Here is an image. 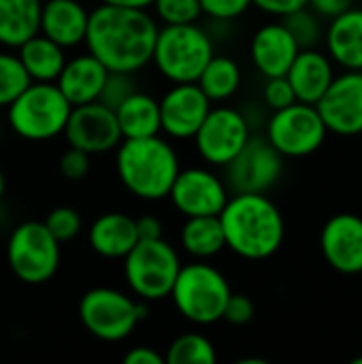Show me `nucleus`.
<instances>
[{"label": "nucleus", "mask_w": 362, "mask_h": 364, "mask_svg": "<svg viewBox=\"0 0 362 364\" xmlns=\"http://www.w3.org/2000/svg\"><path fill=\"white\" fill-rule=\"evenodd\" d=\"M218 360V352L201 333H183L171 341L164 354L166 364H213Z\"/></svg>", "instance_id": "29"}, {"label": "nucleus", "mask_w": 362, "mask_h": 364, "mask_svg": "<svg viewBox=\"0 0 362 364\" xmlns=\"http://www.w3.org/2000/svg\"><path fill=\"white\" fill-rule=\"evenodd\" d=\"M43 224L47 226V230L60 241V243H68L73 241L81 228H83V220L79 215V211L75 207L62 205V207H53L47 218L43 220Z\"/></svg>", "instance_id": "33"}, {"label": "nucleus", "mask_w": 362, "mask_h": 364, "mask_svg": "<svg viewBox=\"0 0 362 364\" xmlns=\"http://www.w3.org/2000/svg\"><path fill=\"white\" fill-rule=\"evenodd\" d=\"M60 245L62 243L43 222L28 220L17 224L6 241V262L11 273L28 286L47 284L60 269Z\"/></svg>", "instance_id": "9"}, {"label": "nucleus", "mask_w": 362, "mask_h": 364, "mask_svg": "<svg viewBox=\"0 0 362 364\" xmlns=\"http://www.w3.org/2000/svg\"><path fill=\"white\" fill-rule=\"evenodd\" d=\"M256 314V307H254V301L245 294H230L228 301H226V307H224V318L226 322L235 324V326H243L247 322H252Z\"/></svg>", "instance_id": "38"}, {"label": "nucleus", "mask_w": 362, "mask_h": 364, "mask_svg": "<svg viewBox=\"0 0 362 364\" xmlns=\"http://www.w3.org/2000/svg\"><path fill=\"white\" fill-rule=\"evenodd\" d=\"M160 132L173 141H190L201 128L213 102L205 96L198 83H171L158 100Z\"/></svg>", "instance_id": "16"}, {"label": "nucleus", "mask_w": 362, "mask_h": 364, "mask_svg": "<svg viewBox=\"0 0 362 364\" xmlns=\"http://www.w3.org/2000/svg\"><path fill=\"white\" fill-rule=\"evenodd\" d=\"M233 294L226 275L207 260L181 264L171 290L177 314L196 326H209L224 318V307Z\"/></svg>", "instance_id": "6"}, {"label": "nucleus", "mask_w": 362, "mask_h": 364, "mask_svg": "<svg viewBox=\"0 0 362 364\" xmlns=\"http://www.w3.org/2000/svg\"><path fill=\"white\" fill-rule=\"evenodd\" d=\"M301 47L284 26V21H271L260 26L250 41V58L256 70L269 77H284L294 62Z\"/></svg>", "instance_id": "18"}, {"label": "nucleus", "mask_w": 362, "mask_h": 364, "mask_svg": "<svg viewBox=\"0 0 362 364\" xmlns=\"http://www.w3.org/2000/svg\"><path fill=\"white\" fill-rule=\"evenodd\" d=\"M361 277H362V271H361Z\"/></svg>", "instance_id": "47"}, {"label": "nucleus", "mask_w": 362, "mask_h": 364, "mask_svg": "<svg viewBox=\"0 0 362 364\" xmlns=\"http://www.w3.org/2000/svg\"><path fill=\"white\" fill-rule=\"evenodd\" d=\"M90 9L83 0H43L38 32L64 49L83 45Z\"/></svg>", "instance_id": "19"}, {"label": "nucleus", "mask_w": 362, "mask_h": 364, "mask_svg": "<svg viewBox=\"0 0 362 364\" xmlns=\"http://www.w3.org/2000/svg\"><path fill=\"white\" fill-rule=\"evenodd\" d=\"M316 109L329 132L339 136L362 134V70L335 75Z\"/></svg>", "instance_id": "15"}, {"label": "nucleus", "mask_w": 362, "mask_h": 364, "mask_svg": "<svg viewBox=\"0 0 362 364\" xmlns=\"http://www.w3.org/2000/svg\"><path fill=\"white\" fill-rule=\"evenodd\" d=\"M352 364H362V358H354V360H352Z\"/></svg>", "instance_id": "45"}, {"label": "nucleus", "mask_w": 362, "mask_h": 364, "mask_svg": "<svg viewBox=\"0 0 362 364\" xmlns=\"http://www.w3.org/2000/svg\"><path fill=\"white\" fill-rule=\"evenodd\" d=\"M213 53V36L196 21L160 26L151 64L169 83H194Z\"/></svg>", "instance_id": "5"}, {"label": "nucleus", "mask_w": 362, "mask_h": 364, "mask_svg": "<svg viewBox=\"0 0 362 364\" xmlns=\"http://www.w3.org/2000/svg\"><path fill=\"white\" fill-rule=\"evenodd\" d=\"M73 105L55 83L32 81L6 109L4 124L23 141L45 143L62 136Z\"/></svg>", "instance_id": "4"}, {"label": "nucleus", "mask_w": 362, "mask_h": 364, "mask_svg": "<svg viewBox=\"0 0 362 364\" xmlns=\"http://www.w3.org/2000/svg\"><path fill=\"white\" fill-rule=\"evenodd\" d=\"M307 6H312V11L318 13L320 17L333 19V17L346 13L348 9H352L354 0H307Z\"/></svg>", "instance_id": "40"}, {"label": "nucleus", "mask_w": 362, "mask_h": 364, "mask_svg": "<svg viewBox=\"0 0 362 364\" xmlns=\"http://www.w3.org/2000/svg\"><path fill=\"white\" fill-rule=\"evenodd\" d=\"M252 124L235 107H211L201 128L192 136L196 154L209 166L224 168L250 141Z\"/></svg>", "instance_id": "11"}, {"label": "nucleus", "mask_w": 362, "mask_h": 364, "mask_svg": "<svg viewBox=\"0 0 362 364\" xmlns=\"http://www.w3.org/2000/svg\"><path fill=\"white\" fill-rule=\"evenodd\" d=\"M30 83L32 79L28 77L17 51L0 49V111H4Z\"/></svg>", "instance_id": "30"}, {"label": "nucleus", "mask_w": 362, "mask_h": 364, "mask_svg": "<svg viewBox=\"0 0 362 364\" xmlns=\"http://www.w3.org/2000/svg\"><path fill=\"white\" fill-rule=\"evenodd\" d=\"M218 218L226 250L243 260H267L284 245L286 220L267 194H230Z\"/></svg>", "instance_id": "2"}, {"label": "nucleus", "mask_w": 362, "mask_h": 364, "mask_svg": "<svg viewBox=\"0 0 362 364\" xmlns=\"http://www.w3.org/2000/svg\"><path fill=\"white\" fill-rule=\"evenodd\" d=\"M228 196H230V190L224 177H220L207 166L181 168L169 192L173 207L183 218L220 215Z\"/></svg>", "instance_id": "13"}, {"label": "nucleus", "mask_w": 362, "mask_h": 364, "mask_svg": "<svg viewBox=\"0 0 362 364\" xmlns=\"http://www.w3.org/2000/svg\"><path fill=\"white\" fill-rule=\"evenodd\" d=\"M151 15L162 26L175 23H194L203 17L198 0H154Z\"/></svg>", "instance_id": "32"}, {"label": "nucleus", "mask_w": 362, "mask_h": 364, "mask_svg": "<svg viewBox=\"0 0 362 364\" xmlns=\"http://www.w3.org/2000/svg\"><path fill=\"white\" fill-rule=\"evenodd\" d=\"M137 90H139V85H137L134 75L109 70L107 77H105V83H102L98 102H102L105 107H109V109L115 111V109H117L132 92H137Z\"/></svg>", "instance_id": "34"}, {"label": "nucleus", "mask_w": 362, "mask_h": 364, "mask_svg": "<svg viewBox=\"0 0 362 364\" xmlns=\"http://www.w3.org/2000/svg\"><path fill=\"white\" fill-rule=\"evenodd\" d=\"M4 192H6V177H4V171L0 168V203L4 198Z\"/></svg>", "instance_id": "44"}, {"label": "nucleus", "mask_w": 362, "mask_h": 364, "mask_svg": "<svg viewBox=\"0 0 362 364\" xmlns=\"http://www.w3.org/2000/svg\"><path fill=\"white\" fill-rule=\"evenodd\" d=\"M15 51H17L28 77L32 81H43V83H55V79L60 77V73L68 60L66 49L41 32L30 36Z\"/></svg>", "instance_id": "24"}, {"label": "nucleus", "mask_w": 362, "mask_h": 364, "mask_svg": "<svg viewBox=\"0 0 362 364\" xmlns=\"http://www.w3.org/2000/svg\"><path fill=\"white\" fill-rule=\"evenodd\" d=\"M326 53L346 70H362V9H348L324 30Z\"/></svg>", "instance_id": "23"}, {"label": "nucleus", "mask_w": 362, "mask_h": 364, "mask_svg": "<svg viewBox=\"0 0 362 364\" xmlns=\"http://www.w3.org/2000/svg\"><path fill=\"white\" fill-rule=\"evenodd\" d=\"M158 28L149 11L100 2L90 11L83 45L107 70L137 75L151 64Z\"/></svg>", "instance_id": "1"}, {"label": "nucleus", "mask_w": 362, "mask_h": 364, "mask_svg": "<svg viewBox=\"0 0 362 364\" xmlns=\"http://www.w3.org/2000/svg\"><path fill=\"white\" fill-rule=\"evenodd\" d=\"M122 139H143L160 134V105L158 98L147 92H132L115 109Z\"/></svg>", "instance_id": "25"}, {"label": "nucleus", "mask_w": 362, "mask_h": 364, "mask_svg": "<svg viewBox=\"0 0 362 364\" xmlns=\"http://www.w3.org/2000/svg\"><path fill=\"white\" fill-rule=\"evenodd\" d=\"M107 68L92 55V53H79L66 60L60 77L55 79V85L64 94V98L77 107L85 102H94L100 96Z\"/></svg>", "instance_id": "21"}, {"label": "nucleus", "mask_w": 362, "mask_h": 364, "mask_svg": "<svg viewBox=\"0 0 362 364\" xmlns=\"http://www.w3.org/2000/svg\"><path fill=\"white\" fill-rule=\"evenodd\" d=\"M252 6L258 11L273 15V17H286L303 6H307V0H252Z\"/></svg>", "instance_id": "39"}, {"label": "nucleus", "mask_w": 362, "mask_h": 364, "mask_svg": "<svg viewBox=\"0 0 362 364\" xmlns=\"http://www.w3.org/2000/svg\"><path fill=\"white\" fill-rule=\"evenodd\" d=\"M181 250L194 260H209L226 250L224 232L218 215H196L186 218L179 230Z\"/></svg>", "instance_id": "27"}, {"label": "nucleus", "mask_w": 362, "mask_h": 364, "mask_svg": "<svg viewBox=\"0 0 362 364\" xmlns=\"http://www.w3.org/2000/svg\"><path fill=\"white\" fill-rule=\"evenodd\" d=\"M87 241L94 254H98L100 258L122 260L139 241L134 218L119 211L102 213L92 222L87 230Z\"/></svg>", "instance_id": "22"}, {"label": "nucleus", "mask_w": 362, "mask_h": 364, "mask_svg": "<svg viewBox=\"0 0 362 364\" xmlns=\"http://www.w3.org/2000/svg\"><path fill=\"white\" fill-rule=\"evenodd\" d=\"M43 0H0V47L17 49L38 32Z\"/></svg>", "instance_id": "26"}, {"label": "nucleus", "mask_w": 362, "mask_h": 364, "mask_svg": "<svg viewBox=\"0 0 362 364\" xmlns=\"http://www.w3.org/2000/svg\"><path fill=\"white\" fill-rule=\"evenodd\" d=\"M90 166H92V156L70 145L60 158V173L68 181H81L90 173Z\"/></svg>", "instance_id": "37"}, {"label": "nucleus", "mask_w": 362, "mask_h": 364, "mask_svg": "<svg viewBox=\"0 0 362 364\" xmlns=\"http://www.w3.org/2000/svg\"><path fill=\"white\" fill-rule=\"evenodd\" d=\"M196 83L211 102H224L233 98L241 87V66L228 55L213 53Z\"/></svg>", "instance_id": "28"}, {"label": "nucleus", "mask_w": 362, "mask_h": 364, "mask_svg": "<svg viewBox=\"0 0 362 364\" xmlns=\"http://www.w3.org/2000/svg\"><path fill=\"white\" fill-rule=\"evenodd\" d=\"M0 134H2V115H0Z\"/></svg>", "instance_id": "46"}, {"label": "nucleus", "mask_w": 362, "mask_h": 364, "mask_svg": "<svg viewBox=\"0 0 362 364\" xmlns=\"http://www.w3.org/2000/svg\"><path fill=\"white\" fill-rule=\"evenodd\" d=\"M201 11L213 23H230L247 13L252 0H198Z\"/></svg>", "instance_id": "35"}, {"label": "nucleus", "mask_w": 362, "mask_h": 364, "mask_svg": "<svg viewBox=\"0 0 362 364\" xmlns=\"http://www.w3.org/2000/svg\"><path fill=\"white\" fill-rule=\"evenodd\" d=\"M77 314L92 337L105 343H119L145 318V305L117 288L98 286L81 296Z\"/></svg>", "instance_id": "8"}, {"label": "nucleus", "mask_w": 362, "mask_h": 364, "mask_svg": "<svg viewBox=\"0 0 362 364\" xmlns=\"http://www.w3.org/2000/svg\"><path fill=\"white\" fill-rule=\"evenodd\" d=\"M124 363L126 364H166L164 363V356H162L160 352H156L154 348H147V346L132 348V350L124 356Z\"/></svg>", "instance_id": "41"}, {"label": "nucleus", "mask_w": 362, "mask_h": 364, "mask_svg": "<svg viewBox=\"0 0 362 364\" xmlns=\"http://www.w3.org/2000/svg\"><path fill=\"white\" fill-rule=\"evenodd\" d=\"M262 100L271 111H277V109H284V107H290L292 102H297L294 90H292L290 81L286 79V75L267 79V83L262 87Z\"/></svg>", "instance_id": "36"}, {"label": "nucleus", "mask_w": 362, "mask_h": 364, "mask_svg": "<svg viewBox=\"0 0 362 364\" xmlns=\"http://www.w3.org/2000/svg\"><path fill=\"white\" fill-rule=\"evenodd\" d=\"M326 134L329 130L316 105L297 100L290 107L273 111L265 136L284 158H305L324 145Z\"/></svg>", "instance_id": "10"}, {"label": "nucleus", "mask_w": 362, "mask_h": 364, "mask_svg": "<svg viewBox=\"0 0 362 364\" xmlns=\"http://www.w3.org/2000/svg\"><path fill=\"white\" fill-rule=\"evenodd\" d=\"M62 134L70 147H77L90 156L115 151L122 141L115 111L98 100L73 107Z\"/></svg>", "instance_id": "14"}, {"label": "nucleus", "mask_w": 362, "mask_h": 364, "mask_svg": "<svg viewBox=\"0 0 362 364\" xmlns=\"http://www.w3.org/2000/svg\"><path fill=\"white\" fill-rule=\"evenodd\" d=\"M284 156L267 136H250L243 149L224 166V181L230 194L256 192L267 194L284 173Z\"/></svg>", "instance_id": "12"}, {"label": "nucleus", "mask_w": 362, "mask_h": 364, "mask_svg": "<svg viewBox=\"0 0 362 364\" xmlns=\"http://www.w3.org/2000/svg\"><path fill=\"white\" fill-rule=\"evenodd\" d=\"M102 4H113V6H126V9H143L149 11L154 0H100Z\"/></svg>", "instance_id": "43"}, {"label": "nucleus", "mask_w": 362, "mask_h": 364, "mask_svg": "<svg viewBox=\"0 0 362 364\" xmlns=\"http://www.w3.org/2000/svg\"><path fill=\"white\" fill-rule=\"evenodd\" d=\"M320 252L331 269L341 275H361L362 218L344 211L333 215L320 232Z\"/></svg>", "instance_id": "17"}, {"label": "nucleus", "mask_w": 362, "mask_h": 364, "mask_svg": "<svg viewBox=\"0 0 362 364\" xmlns=\"http://www.w3.org/2000/svg\"><path fill=\"white\" fill-rule=\"evenodd\" d=\"M282 19L301 49H314L324 38V28H322L320 15L309 11L307 6H303Z\"/></svg>", "instance_id": "31"}, {"label": "nucleus", "mask_w": 362, "mask_h": 364, "mask_svg": "<svg viewBox=\"0 0 362 364\" xmlns=\"http://www.w3.org/2000/svg\"><path fill=\"white\" fill-rule=\"evenodd\" d=\"M286 79L290 81L299 102L316 105L335 79V62L320 49H301L290 64Z\"/></svg>", "instance_id": "20"}, {"label": "nucleus", "mask_w": 362, "mask_h": 364, "mask_svg": "<svg viewBox=\"0 0 362 364\" xmlns=\"http://www.w3.org/2000/svg\"><path fill=\"white\" fill-rule=\"evenodd\" d=\"M137 224V235L139 239H158L162 237V222L156 215H141L134 220Z\"/></svg>", "instance_id": "42"}, {"label": "nucleus", "mask_w": 362, "mask_h": 364, "mask_svg": "<svg viewBox=\"0 0 362 364\" xmlns=\"http://www.w3.org/2000/svg\"><path fill=\"white\" fill-rule=\"evenodd\" d=\"M122 260L126 286L143 303L166 299L181 269L179 252L162 237L139 239Z\"/></svg>", "instance_id": "7"}, {"label": "nucleus", "mask_w": 362, "mask_h": 364, "mask_svg": "<svg viewBox=\"0 0 362 364\" xmlns=\"http://www.w3.org/2000/svg\"><path fill=\"white\" fill-rule=\"evenodd\" d=\"M115 171L119 183L139 200L169 198L173 181L181 171L179 154L160 134L122 139L115 147Z\"/></svg>", "instance_id": "3"}]
</instances>
